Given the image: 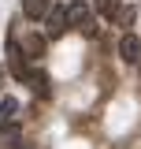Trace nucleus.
Listing matches in <instances>:
<instances>
[{
    "label": "nucleus",
    "instance_id": "nucleus-1",
    "mask_svg": "<svg viewBox=\"0 0 141 149\" xmlns=\"http://www.w3.org/2000/svg\"><path fill=\"white\" fill-rule=\"evenodd\" d=\"M70 26H74V30H82V34H97L89 4H82V0H74V4H67V30H70Z\"/></svg>",
    "mask_w": 141,
    "mask_h": 149
},
{
    "label": "nucleus",
    "instance_id": "nucleus-2",
    "mask_svg": "<svg viewBox=\"0 0 141 149\" xmlns=\"http://www.w3.org/2000/svg\"><path fill=\"white\" fill-rule=\"evenodd\" d=\"M48 22H45V37H63L67 34V4H56V8H48Z\"/></svg>",
    "mask_w": 141,
    "mask_h": 149
},
{
    "label": "nucleus",
    "instance_id": "nucleus-3",
    "mask_svg": "<svg viewBox=\"0 0 141 149\" xmlns=\"http://www.w3.org/2000/svg\"><path fill=\"white\" fill-rule=\"evenodd\" d=\"M8 67H11V74H15L19 82H26L30 67H26V56L19 52V41H8Z\"/></svg>",
    "mask_w": 141,
    "mask_h": 149
},
{
    "label": "nucleus",
    "instance_id": "nucleus-4",
    "mask_svg": "<svg viewBox=\"0 0 141 149\" xmlns=\"http://www.w3.org/2000/svg\"><path fill=\"white\" fill-rule=\"evenodd\" d=\"M119 56H123L126 63H138V60H141V41H138V34H123V41H119Z\"/></svg>",
    "mask_w": 141,
    "mask_h": 149
},
{
    "label": "nucleus",
    "instance_id": "nucleus-5",
    "mask_svg": "<svg viewBox=\"0 0 141 149\" xmlns=\"http://www.w3.org/2000/svg\"><path fill=\"white\" fill-rule=\"evenodd\" d=\"M19 146H22V127L19 123L0 127V149H19Z\"/></svg>",
    "mask_w": 141,
    "mask_h": 149
},
{
    "label": "nucleus",
    "instance_id": "nucleus-6",
    "mask_svg": "<svg viewBox=\"0 0 141 149\" xmlns=\"http://www.w3.org/2000/svg\"><path fill=\"white\" fill-rule=\"evenodd\" d=\"M19 119V101L15 97H4L0 101V127H8V123H15Z\"/></svg>",
    "mask_w": 141,
    "mask_h": 149
},
{
    "label": "nucleus",
    "instance_id": "nucleus-7",
    "mask_svg": "<svg viewBox=\"0 0 141 149\" xmlns=\"http://www.w3.org/2000/svg\"><path fill=\"white\" fill-rule=\"evenodd\" d=\"M48 8H52V0H22L26 19H45V15H48Z\"/></svg>",
    "mask_w": 141,
    "mask_h": 149
},
{
    "label": "nucleus",
    "instance_id": "nucleus-8",
    "mask_svg": "<svg viewBox=\"0 0 141 149\" xmlns=\"http://www.w3.org/2000/svg\"><path fill=\"white\" fill-rule=\"evenodd\" d=\"M19 52H22V56H34V60H37V56H45V37H30V34H26Z\"/></svg>",
    "mask_w": 141,
    "mask_h": 149
},
{
    "label": "nucleus",
    "instance_id": "nucleus-9",
    "mask_svg": "<svg viewBox=\"0 0 141 149\" xmlns=\"http://www.w3.org/2000/svg\"><path fill=\"white\" fill-rule=\"evenodd\" d=\"M26 82H30V90H34L37 97H48V78H45L41 71H30V74H26Z\"/></svg>",
    "mask_w": 141,
    "mask_h": 149
},
{
    "label": "nucleus",
    "instance_id": "nucleus-10",
    "mask_svg": "<svg viewBox=\"0 0 141 149\" xmlns=\"http://www.w3.org/2000/svg\"><path fill=\"white\" fill-rule=\"evenodd\" d=\"M100 4V15H115L119 11V0H97Z\"/></svg>",
    "mask_w": 141,
    "mask_h": 149
},
{
    "label": "nucleus",
    "instance_id": "nucleus-11",
    "mask_svg": "<svg viewBox=\"0 0 141 149\" xmlns=\"http://www.w3.org/2000/svg\"><path fill=\"white\" fill-rule=\"evenodd\" d=\"M115 19H119L123 26H130V22H134V8H119V11H115Z\"/></svg>",
    "mask_w": 141,
    "mask_h": 149
}]
</instances>
